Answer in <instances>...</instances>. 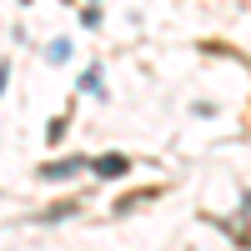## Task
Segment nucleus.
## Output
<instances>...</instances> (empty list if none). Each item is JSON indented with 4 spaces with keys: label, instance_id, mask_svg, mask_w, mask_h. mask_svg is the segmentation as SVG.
Here are the masks:
<instances>
[{
    "label": "nucleus",
    "instance_id": "obj_1",
    "mask_svg": "<svg viewBox=\"0 0 251 251\" xmlns=\"http://www.w3.org/2000/svg\"><path fill=\"white\" fill-rule=\"evenodd\" d=\"M86 156H66V161H50V166H40V176H46V181H71V176H80V171H86Z\"/></svg>",
    "mask_w": 251,
    "mask_h": 251
},
{
    "label": "nucleus",
    "instance_id": "obj_2",
    "mask_svg": "<svg viewBox=\"0 0 251 251\" xmlns=\"http://www.w3.org/2000/svg\"><path fill=\"white\" fill-rule=\"evenodd\" d=\"M91 171H96V176H106V181H116V176H126V171H131V156H121V151H111V156H100V161H91Z\"/></svg>",
    "mask_w": 251,
    "mask_h": 251
},
{
    "label": "nucleus",
    "instance_id": "obj_3",
    "mask_svg": "<svg viewBox=\"0 0 251 251\" xmlns=\"http://www.w3.org/2000/svg\"><path fill=\"white\" fill-rule=\"evenodd\" d=\"M0 91H5V66H0Z\"/></svg>",
    "mask_w": 251,
    "mask_h": 251
}]
</instances>
